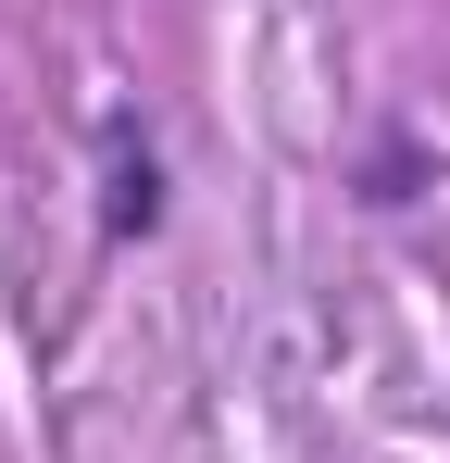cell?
I'll return each instance as SVG.
<instances>
[{"instance_id":"6da1fadb","label":"cell","mask_w":450,"mask_h":463,"mask_svg":"<svg viewBox=\"0 0 450 463\" xmlns=\"http://www.w3.org/2000/svg\"><path fill=\"white\" fill-rule=\"evenodd\" d=\"M163 226V151L138 138V113H100V250Z\"/></svg>"},{"instance_id":"7a4b0ae2","label":"cell","mask_w":450,"mask_h":463,"mask_svg":"<svg viewBox=\"0 0 450 463\" xmlns=\"http://www.w3.org/2000/svg\"><path fill=\"white\" fill-rule=\"evenodd\" d=\"M426 188H438V151H426L413 126H388V138L363 151V201H375V213H400V201H426Z\"/></svg>"}]
</instances>
